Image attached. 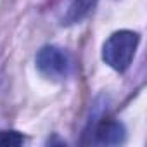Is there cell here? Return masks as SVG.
Returning a JSON list of instances; mask_svg holds the SVG:
<instances>
[{
	"mask_svg": "<svg viewBox=\"0 0 147 147\" xmlns=\"http://www.w3.org/2000/svg\"><path fill=\"white\" fill-rule=\"evenodd\" d=\"M36 67L49 80H64L69 71L67 55L55 45H45L36 54Z\"/></svg>",
	"mask_w": 147,
	"mask_h": 147,
	"instance_id": "cell-2",
	"label": "cell"
},
{
	"mask_svg": "<svg viewBox=\"0 0 147 147\" xmlns=\"http://www.w3.org/2000/svg\"><path fill=\"white\" fill-rule=\"evenodd\" d=\"M24 144V135L16 130L0 131V147H18Z\"/></svg>",
	"mask_w": 147,
	"mask_h": 147,
	"instance_id": "cell-5",
	"label": "cell"
},
{
	"mask_svg": "<svg viewBox=\"0 0 147 147\" xmlns=\"http://www.w3.org/2000/svg\"><path fill=\"white\" fill-rule=\"evenodd\" d=\"M94 2H95V0H73V4H71L69 9H67V14L64 16L66 24L80 23V21L88 14V11L92 9Z\"/></svg>",
	"mask_w": 147,
	"mask_h": 147,
	"instance_id": "cell-4",
	"label": "cell"
},
{
	"mask_svg": "<svg viewBox=\"0 0 147 147\" xmlns=\"http://www.w3.org/2000/svg\"><path fill=\"white\" fill-rule=\"evenodd\" d=\"M140 36L131 30L114 31L102 45V61L118 73H125L137 52Z\"/></svg>",
	"mask_w": 147,
	"mask_h": 147,
	"instance_id": "cell-1",
	"label": "cell"
},
{
	"mask_svg": "<svg viewBox=\"0 0 147 147\" xmlns=\"http://www.w3.org/2000/svg\"><path fill=\"white\" fill-rule=\"evenodd\" d=\"M126 138V130L121 121L114 118H104L95 128V140L102 145H118Z\"/></svg>",
	"mask_w": 147,
	"mask_h": 147,
	"instance_id": "cell-3",
	"label": "cell"
}]
</instances>
